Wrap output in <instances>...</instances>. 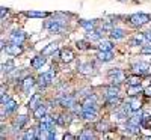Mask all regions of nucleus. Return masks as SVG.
<instances>
[{"instance_id":"f257e3e1","label":"nucleus","mask_w":151,"mask_h":140,"mask_svg":"<svg viewBox=\"0 0 151 140\" xmlns=\"http://www.w3.org/2000/svg\"><path fill=\"white\" fill-rule=\"evenodd\" d=\"M45 27L50 33H60V32H64L65 29V21H62V20H48L45 23Z\"/></svg>"},{"instance_id":"f03ea898","label":"nucleus","mask_w":151,"mask_h":140,"mask_svg":"<svg viewBox=\"0 0 151 140\" xmlns=\"http://www.w3.org/2000/svg\"><path fill=\"white\" fill-rule=\"evenodd\" d=\"M55 69H50V71H47V72H44V74H41L40 75V89H45L50 83H53L55 81Z\"/></svg>"},{"instance_id":"7ed1b4c3","label":"nucleus","mask_w":151,"mask_h":140,"mask_svg":"<svg viewBox=\"0 0 151 140\" xmlns=\"http://www.w3.org/2000/svg\"><path fill=\"white\" fill-rule=\"evenodd\" d=\"M148 21H150V15H147V14H134V15L130 17V23L136 27L144 26V24H147Z\"/></svg>"},{"instance_id":"20e7f679","label":"nucleus","mask_w":151,"mask_h":140,"mask_svg":"<svg viewBox=\"0 0 151 140\" xmlns=\"http://www.w3.org/2000/svg\"><path fill=\"white\" fill-rule=\"evenodd\" d=\"M142 118H144V113L141 111V109H139V110H134V111L130 113L129 122L133 124V125H139V126H142Z\"/></svg>"},{"instance_id":"39448f33","label":"nucleus","mask_w":151,"mask_h":140,"mask_svg":"<svg viewBox=\"0 0 151 140\" xmlns=\"http://www.w3.org/2000/svg\"><path fill=\"white\" fill-rule=\"evenodd\" d=\"M109 79H110L112 84H115V83L118 84L124 80V74H122L121 69H110L109 71Z\"/></svg>"},{"instance_id":"423d86ee","label":"nucleus","mask_w":151,"mask_h":140,"mask_svg":"<svg viewBox=\"0 0 151 140\" xmlns=\"http://www.w3.org/2000/svg\"><path fill=\"white\" fill-rule=\"evenodd\" d=\"M9 39H11V42L20 44V45H21V44L24 42V39H26V35H24V32H21V30H15V32L11 33Z\"/></svg>"},{"instance_id":"0eeeda50","label":"nucleus","mask_w":151,"mask_h":140,"mask_svg":"<svg viewBox=\"0 0 151 140\" xmlns=\"http://www.w3.org/2000/svg\"><path fill=\"white\" fill-rule=\"evenodd\" d=\"M59 104H60L62 107H68V109H71V107L76 104V98L71 96V95H62V96L59 98Z\"/></svg>"},{"instance_id":"6e6552de","label":"nucleus","mask_w":151,"mask_h":140,"mask_svg":"<svg viewBox=\"0 0 151 140\" xmlns=\"http://www.w3.org/2000/svg\"><path fill=\"white\" fill-rule=\"evenodd\" d=\"M132 68H133V71H134L136 74H148V71H150L148 63H144V62L134 63V65H133Z\"/></svg>"},{"instance_id":"1a4fd4ad","label":"nucleus","mask_w":151,"mask_h":140,"mask_svg":"<svg viewBox=\"0 0 151 140\" xmlns=\"http://www.w3.org/2000/svg\"><path fill=\"white\" fill-rule=\"evenodd\" d=\"M21 51H23V48H21L20 44H14V42H12L11 45L6 47V53L11 54V56H18Z\"/></svg>"},{"instance_id":"9d476101","label":"nucleus","mask_w":151,"mask_h":140,"mask_svg":"<svg viewBox=\"0 0 151 140\" xmlns=\"http://www.w3.org/2000/svg\"><path fill=\"white\" fill-rule=\"evenodd\" d=\"M97 106V96L95 95H89V96H86V99L83 101V109H95Z\"/></svg>"},{"instance_id":"9b49d317","label":"nucleus","mask_w":151,"mask_h":140,"mask_svg":"<svg viewBox=\"0 0 151 140\" xmlns=\"http://www.w3.org/2000/svg\"><path fill=\"white\" fill-rule=\"evenodd\" d=\"M45 114H47V107H45L44 104H40V106L33 110V118H35V119H42Z\"/></svg>"},{"instance_id":"f8f14e48","label":"nucleus","mask_w":151,"mask_h":140,"mask_svg":"<svg viewBox=\"0 0 151 140\" xmlns=\"http://www.w3.org/2000/svg\"><path fill=\"white\" fill-rule=\"evenodd\" d=\"M33 86H35V80L32 77H26V79L21 81V89H23L24 92H29Z\"/></svg>"},{"instance_id":"ddd939ff","label":"nucleus","mask_w":151,"mask_h":140,"mask_svg":"<svg viewBox=\"0 0 151 140\" xmlns=\"http://www.w3.org/2000/svg\"><path fill=\"white\" fill-rule=\"evenodd\" d=\"M44 63H45V57H44V54H42V56H36V57L30 62V65H32V68H35V69H40Z\"/></svg>"},{"instance_id":"4468645a","label":"nucleus","mask_w":151,"mask_h":140,"mask_svg":"<svg viewBox=\"0 0 151 140\" xmlns=\"http://www.w3.org/2000/svg\"><path fill=\"white\" fill-rule=\"evenodd\" d=\"M104 30H89L88 32V39L91 41H100V38H101Z\"/></svg>"},{"instance_id":"2eb2a0df","label":"nucleus","mask_w":151,"mask_h":140,"mask_svg":"<svg viewBox=\"0 0 151 140\" xmlns=\"http://www.w3.org/2000/svg\"><path fill=\"white\" fill-rule=\"evenodd\" d=\"M58 50V42H52V44H48L44 50H42V54L44 56H48V54H55V51Z\"/></svg>"},{"instance_id":"dca6fc26","label":"nucleus","mask_w":151,"mask_h":140,"mask_svg":"<svg viewBox=\"0 0 151 140\" xmlns=\"http://www.w3.org/2000/svg\"><path fill=\"white\" fill-rule=\"evenodd\" d=\"M97 57H98V60H101V62H109V60H112L113 54L110 51H103V50H100V53L97 54Z\"/></svg>"},{"instance_id":"f3484780","label":"nucleus","mask_w":151,"mask_h":140,"mask_svg":"<svg viewBox=\"0 0 151 140\" xmlns=\"http://www.w3.org/2000/svg\"><path fill=\"white\" fill-rule=\"evenodd\" d=\"M40 99H41V96H40V94H35L32 98H30V101H29V109H32V110H35L38 106H40L41 103H40Z\"/></svg>"},{"instance_id":"a211bd4d","label":"nucleus","mask_w":151,"mask_h":140,"mask_svg":"<svg viewBox=\"0 0 151 140\" xmlns=\"http://www.w3.org/2000/svg\"><path fill=\"white\" fill-rule=\"evenodd\" d=\"M110 38L112 39H121V38H124V30L118 29V27H113L110 30Z\"/></svg>"},{"instance_id":"6ab92c4d","label":"nucleus","mask_w":151,"mask_h":140,"mask_svg":"<svg viewBox=\"0 0 151 140\" xmlns=\"http://www.w3.org/2000/svg\"><path fill=\"white\" fill-rule=\"evenodd\" d=\"M3 110H6V113H12L17 110V103L14 99H9L6 104H3Z\"/></svg>"},{"instance_id":"aec40b11","label":"nucleus","mask_w":151,"mask_h":140,"mask_svg":"<svg viewBox=\"0 0 151 140\" xmlns=\"http://www.w3.org/2000/svg\"><path fill=\"white\" fill-rule=\"evenodd\" d=\"M60 57H62L64 62H71L74 59V54H73L71 50H62V51H60Z\"/></svg>"},{"instance_id":"412c9836","label":"nucleus","mask_w":151,"mask_h":140,"mask_svg":"<svg viewBox=\"0 0 151 140\" xmlns=\"http://www.w3.org/2000/svg\"><path fill=\"white\" fill-rule=\"evenodd\" d=\"M141 92H142V89H141L139 84H132V86L129 87V91H127V94H129L130 96H136L137 94H141Z\"/></svg>"},{"instance_id":"4be33fe9","label":"nucleus","mask_w":151,"mask_h":140,"mask_svg":"<svg viewBox=\"0 0 151 140\" xmlns=\"http://www.w3.org/2000/svg\"><path fill=\"white\" fill-rule=\"evenodd\" d=\"M80 26L89 32V30H94L95 29V23L94 21H88V20H80Z\"/></svg>"},{"instance_id":"5701e85b","label":"nucleus","mask_w":151,"mask_h":140,"mask_svg":"<svg viewBox=\"0 0 151 140\" xmlns=\"http://www.w3.org/2000/svg\"><path fill=\"white\" fill-rule=\"evenodd\" d=\"M118 94H119V91H118V87H115V84H112V86H109L106 89V98H109V96H118Z\"/></svg>"},{"instance_id":"b1692460","label":"nucleus","mask_w":151,"mask_h":140,"mask_svg":"<svg viewBox=\"0 0 151 140\" xmlns=\"http://www.w3.org/2000/svg\"><path fill=\"white\" fill-rule=\"evenodd\" d=\"M100 50H103V51H112V48H113V44L110 41H101L98 45Z\"/></svg>"},{"instance_id":"393cba45","label":"nucleus","mask_w":151,"mask_h":140,"mask_svg":"<svg viewBox=\"0 0 151 140\" xmlns=\"http://www.w3.org/2000/svg\"><path fill=\"white\" fill-rule=\"evenodd\" d=\"M26 15H27V17H36V18H42V17H47L48 14H47V12H36V11H29V12H26Z\"/></svg>"},{"instance_id":"a878e982","label":"nucleus","mask_w":151,"mask_h":140,"mask_svg":"<svg viewBox=\"0 0 151 140\" xmlns=\"http://www.w3.org/2000/svg\"><path fill=\"white\" fill-rule=\"evenodd\" d=\"M55 118V122L58 125H65L70 122V119H67V116H64V114H60V116H53Z\"/></svg>"},{"instance_id":"bb28decb","label":"nucleus","mask_w":151,"mask_h":140,"mask_svg":"<svg viewBox=\"0 0 151 140\" xmlns=\"http://www.w3.org/2000/svg\"><path fill=\"white\" fill-rule=\"evenodd\" d=\"M119 103H121V101H119L118 96H109V98H106V106H116Z\"/></svg>"},{"instance_id":"cd10ccee","label":"nucleus","mask_w":151,"mask_h":140,"mask_svg":"<svg viewBox=\"0 0 151 140\" xmlns=\"http://www.w3.org/2000/svg\"><path fill=\"white\" fill-rule=\"evenodd\" d=\"M26 122H27V118H26V116H20V118L15 121V126H17V130L20 131V130L23 128V125L26 124Z\"/></svg>"},{"instance_id":"c85d7f7f","label":"nucleus","mask_w":151,"mask_h":140,"mask_svg":"<svg viewBox=\"0 0 151 140\" xmlns=\"http://www.w3.org/2000/svg\"><path fill=\"white\" fill-rule=\"evenodd\" d=\"M94 137V134L91 133V130H83L80 134H79V139L80 140H85V139H92Z\"/></svg>"},{"instance_id":"c756f323","label":"nucleus","mask_w":151,"mask_h":140,"mask_svg":"<svg viewBox=\"0 0 151 140\" xmlns=\"http://www.w3.org/2000/svg\"><path fill=\"white\" fill-rule=\"evenodd\" d=\"M127 83H129V86H132V84H139V83H141V79L137 77V75H130V77H127Z\"/></svg>"},{"instance_id":"7c9ffc66","label":"nucleus","mask_w":151,"mask_h":140,"mask_svg":"<svg viewBox=\"0 0 151 140\" xmlns=\"http://www.w3.org/2000/svg\"><path fill=\"white\" fill-rule=\"evenodd\" d=\"M2 69H3V72H5V71H6V72L12 71V69H14V62H12V60H9V62L3 63V65H2Z\"/></svg>"},{"instance_id":"2f4dec72","label":"nucleus","mask_w":151,"mask_h":140,"mask_svg":"<svg viewBox=\"0 0 151 140\" xmlns=\"http://www.w3.org/2000/svg\"><path fill=\"white\" fill-rule=\"evenodd\" d=\"M79 69H80L83 74H89V72L92 71V66L89 65V63H83V65H80V66H79Z\"/></svg>"},{"instance_id":"473e14b6","label":"nucleus","mask_w":151,"mask_h":140,"mask_svg":"<svg viewBox=\"0 0 151 140\" xmlns=\"http://www.w3.org/2000/svg\"><path fill=\"white\" fill-rule=\"evenodd\" d=\"M129 103L132 104V109H133V111L141 109V101H137V99H134V98H133V99H130V101H129Z\"/></svg>"},{"instance_id":"72a5a7b5","label":"nucleus","mask_w":151,"mask_h":140,"mask_svg":"<svg viewBox=\"0 0 151 140\" xmlns=\"http://www.w3.org/2000/svg\"><path fill=\"white\" fill-rule=\"evenodd\" d=\"M9 99H11V98H9V96H8L6 94H2V106H3V104H6Z\"/></svg>"},{"instance_id":"f704fd0d","label":"nucleus","mask_w":151,"mask_h":140,"mask_svg":"<svg viewBox=\"0 0 151 140\" xmlns=\"http://www.w3.org/2000/svg\"><path fill=\"white\" fill-rule=\"evenodd\" d=\"M142 53H144V54H147V53H150V54H151V45L144 47V48H142Z\"/></svg>"},{"instance_id":"c9c22d12","label":"nucleus","mask_w":151,"mask_h":140,"mask_svg":"<svg viewBox=\"0 0 151 140\" xmlns=\"http://www.w3.org/2000/svg\"><path fill=\"white\" fill-rule=\"evenodd\" d=\"M144 36H145V41L147 42H151V32H145Z\"/></svg>"},{"instance_id":"e433bc0d","label":"nucleus","mask_w":151,"mask_h":140,"mask_svg":"<svg viewBox=\"0 0 151 140\" xmlns=\"http://www.w3.org/2000/svg\"><path fill=\"white\" fill-rule=\"evenodd\" d=\"M98 128H100L98 131H106V128H107V124H106V122H104V124H100V125H98Z\"/></svg>"},{"instance_id":"4c0bfd02","label":"nucleus","mask_w":151,"mask_h":140,"mask_svg":"<svg viewBox=\"0 0 151 140\" xmlns=\"http://www.w3.org/2000/svg\"><path fill=\"white\" fill-rule=\"evenodd\" d=\"M77 47H79V48H85L86 45H85V42H83V41H77Z\"/></svg>"},{"instance_id":"58836bf2","label":"nucleus","mask_w":151,"mask_h":140,"mask_svg":"<svg viewBox=\"0 0 151 140\" xmlns=\"http://www.w3.org/2000/svg\"><path fill=\"white\" fill-rule=\"evenodd\" d=\"M64 139H65V140H71V139H74V136H73V134H65Z\"/></svg>"},{"instance_id":"ea45409f","label":"nucleus","mask_w":151,"mask_h":140,"mask_svg":"<svg viewBox=\"0 0 151 140\" xmlns=\"http://www.w3.org/2000/svg\"><path fill=\"white\" fill-rule=\"evenodd\" d=\"M145 95H148V96H151V86L145 89Z\"/></svg>"},{"instance_id":"a19ab883","label":"nucleus","mask_w":151,"mask_h":140,"mask_svg":"<svg viewBox=\"0 0 151 140\" xmlns=\"http://www.w3.org/2000/svg\"><path fill=\"white\" fill-rule=\"evenodd\" d=\"M5 14H8V9L6 8H2V18H5Z\"/></svg>"}]
</instances>
